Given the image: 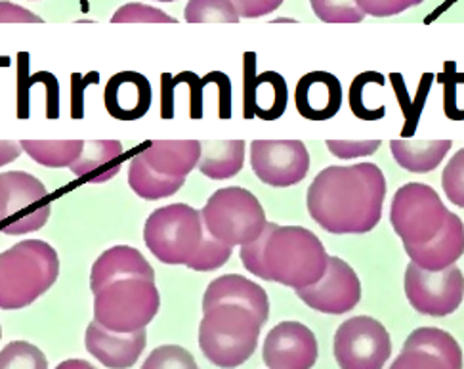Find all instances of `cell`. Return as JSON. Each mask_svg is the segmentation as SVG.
<instances>
[{
    "instance_id": "obj_1",
    "label": "cell",
    "mask_w": 464,
    "mask_h": 369,
    "mask_svg": "<svg viewBox=\"0 0 464 369\" xmlns=\"http://www.w3.org/2000/svg\"><path fill=\"white\" fill-rule=\"evenodd\" d=\"M384 172L374 163L327 167L308 188L310 217L329 234H367L381 222Z\"/></svg>"
},
{
    "instance_id": "obj_2",
    "label": "cell",
    "mask_w": 464,
    "mask_h": 369,
    "mask_svg": "<svg viewBox=\"0 0 464 369\" xmlns=\"http://www.w3.org/2000/svg\"><path fill=\"white\" fill-rule=\"evenodd\" d=\"M260 239V274L266 281L302 289L324 277L329 255L321 239L304 226L266 222Z\"/></svg>"
},
{
    "instance_id": "obj_3",
    "label": "cell",
    "mask_w": 464,
    "mask_h": 369,
    "mask_svg": "<svg viewBox=\"0 0 464 369\" xmlns=\"http://www.w3.org/2000/svg\"><path fill=\"white\" fill-rule=\"evenodd\" d=\"M60 276L56 249L25 239L0 253V310H20L43 296Z\"/></svg>"
},
{
    "instance_id": "obj_4",
    "label": "cell",
    "mask_w": 464,
    "mask_h": 369,
    "mask_svg": "<svg viewBox=\"0 0 464 369\" xmlns=\"http://www.w3.org/2000/svg\"><path fill=\"white\" fill-rule=\"evenodd\" d=\"M262 324L237 305H214L203 310L199 346L203 356L218 367H237L255 354Z\"/></svg>"
},
{
    "instance_id": "obj_5",
    "label": "cell",
    "mask_w": 464,
    "mask_h": 369,
    "mask_svg": "<svg viewBox=\"0 0 464 369\" xmlns=\"http://www.w3.org/2000/svg\"><path fill=\"white\" fill-rule=\"evenodd\" d=\"M159 306L160 296L155 279L148 277L115 279L94 293V320L119 333L148 327Z\"/></svg>"
},
{
    "instance_id": "obj_6",
    "label": "cell",
    "mask_w": 464,
    "mask_h": 369,
    "mask_svg": "<svg viewBox=\"0 0 464 369\" xmlns=\"http://www.w3.org/2000/svg\"><path fill=\"white\" fill-rule=\"evenodd\" d=\"M205 234L201 210L184 203L160 207L150 215L144 241L151 255L163 265H188Z\"/></svg>"
},
{
    "instance_id": "obj_7",
    "label": "cell",
    "mask_w": 464,
    "mask_h": 369,
    "mask_svg": "<svg viewBox=\"0 0 464 369\" xmlns=\"http://www.w3.org/2000/svg\"><path fill=\"white\" fill-rule=\"evenodd\" d=\"M207 232L231 245L255 241L266 228V210L253 191L222 188L214 191L201 210Z\"/></svg>"
},
{
    "instance_id": "obj_8",
    "label": "cell",
    "mask_w": 464,
    "mask_h": 369,
    "mask_svg": "<svg viewBox=\"0 0 464 369\" xmlns=\"http://www.w3.org/2000/svg\"><path fill=\"white\" fill-rule=\"evenodd\" d=\"M52 215L46 186L29 172L0 174V232L24 236L37 232Z\"/></svg>"
},
{
    "instance_id": "obj_9",
    "label": "cell",
    "mask_w": 464,
    "mask_h": 369,
    "mask_svg": "<svg viewBox=\"0 0 464 369\" xmlns=\"http://www.w3.org/2000/svg\"><path fill=\"white\" fill-rule=\"evenodd\" d=\"M448 213L450 209L440 199L434 188L409 182L392 199L390 222L403 245H420L440 232Z\"/></svg>"
},
{
    "instance_id": "obj_10",
    "label": "cell",
    "mask_w": 464,
    "mask_h": 369,
    "mask_svg": "<svg viewBox=\"0 0 464 369\" xmlns=\"http://www.w3.org/2000/svg\"><path fill=\"white\" fill-rule=\"evenodd\" d=\"M333 353L344 369H379L392 354L386 327L369 316H353L334 333Z\"/></svg>"
},
{
    "instance_id": "obj_11",
    "label": "cell",
    "mask_w": 464,
    "mask_h": 369,
    "mask_svg": "<svg viewBox=\"0 0 464 369\" xmlns=\"http://www.w3.org/2000/svg\"><path fill=\"white\" fill-rule=\"evenodd\" d=\"M405 295L417 312L443 318L462 305L464 274L455 265L432 272L411 260L405 270Z\"/></svg>"
},
{
    "instance_id": "obj_12",
    "label": "cell",
    "mask_w": 464,
    "mask_h": 369,
    "mask_svg": "<svg viewBox=\"0 0 464 369\" xmlns=\"http://www.w3.org/2000/svg\"><path fill=\"white\" fill-rule=\"evenodd\" d=\"M251 167L258 180L272 188H289L306 179L310 153L300 140H255Z\"/></svg>"
},
{
    "instance_id": "obj_13",
    "label": "cell",
    "mask_w": 464,
    "mask_h": 369,
    "mask_svg": "<svg viewBox=\"0 0 464 369\" xmlns=\"http://www.w3.org/2000/svg\"><path fill=\"white\" fill-rule=\"evenodd\" d=\"M296 295L312 310L338 316L360 305L362 284L358 274L353 272L346 260L329 257V265L324 277L314 286L296 289Z\"/></svg>"
},
{
    "instance_id": "obj_14",
    "label": "cell",
    "mask_w": 464,
    "mask_h": 369,
    "mask_svg": "<svg viewBox=\"0 0 464 369\" xmlns=\"http://www.w3.org/2000/svg\"><path fill=\"white\" fill-rule=\"evenodd\" d=\"M289 103V89L277 72L256 73V54L243 56V117L277 121Z\"/></svg>"
},
{
    "instance_id": "obj_15",
    "label": "cell",
    "mask_w": 464,
    "mask_h": 369,
    "mask_svg": "<svg viewBox=\"0 0 464 369\" xmlns=\"http://www.w3.org/2000/svg\"><path fill=\"white\" fill-rule=\"evenodd\" d=\"M262 353L272 369H308L317 360V339L304 324L281 322L267 333Z\"/></svg>"
},
{
    "instance_id": "obj_16",
    "label": "cell",
    "mask_w": 464,
    "mask_h": 369,
    "mask_svg": "<svg viewBox=\"0 0 464 369\" xmlns=\"http://www.w3.org/2000/svg\"><path fill=\"white\" fill-rule=\"evenodd\" d=\"M392 367H462V350L451 333L438 327H420L407 337L401 354Z\"/></svg>"
},
{
    "instance_id": "obj_17",
    "label": "cell",
    "mask_w": 464,
    "mask_h": 369,
    "mask_svg": "<svg viewBox=\"0 0 464 369\" xmlns=\"http://www.w3.org/2000/svg\"><path fill=\"white\" fill-rule=\"evenodd\" d=\"M86 350L105 367H132L148 345V331L119 333L103 327L96 320L86 327Z\"/></svg>"
},
{
    "instance_id": "obj_18",
    "label": "cell",
    "mask_w": 464,
    "mask_h": 369,
    "mask_svg": "<svg viewBox=\"0 0 464 369\" xmlns=\"http://www.w3.org/2000/svg\"><path fill=\"white\" fill-rule=\"evenodd\" d=\"M295 103L300 117L314 122L329 121L343 105V84L327 72L306 73L296 84Z\"/></svg>"
},
{
    "instance_id": "obj_19",
    "label": "cell",
    "mask_w": 464,
    "mask_h": 369,
    "mask_svg": "<svg viewBox=\"0 0 464 369\" xmlns=\"http://www.w3.org/2000/svg\"><path fill=\"white\" fill-rule=\"evenodd\" d=\"M403 248L409 258L424 270L438 272L448 268L464 255V222L450 210L440 232L430 241Z\"/></svg>"
},
{
    "instance_id": "obj_20",
    "label": "cell",
    "mask_w": 464,
    "mask_h": 369,
    "mask_svg": "<svg viewBox=\"0 0 464 369\" xmlns=\"http://www.w3.org/2000/svg\"><path fill=\"white\" fill-rule=\"evenodd\" d=\"M151 84L138 72H121L105 86V110L119 121H138L151 108Z\"/></svg>"
},
{
    "instance_id": "obj_21",
    "label": "cell",
    "mask_w": 464,
    "mask_h": 369,
    "mask_svg": "<svg viewBox=\"0 0 464 369\" xmlns=\"http://www.w3.org/2000/svg\"><path fill=\"white\" fill-rule=\"evenodd\" d=\"M222 303L251 310L262 325L270 318V298H267V293L255 281L239 274H226L208 284L203 296V310Z\"/></svg>"
},
{
    "instance_id": "obj_22",
    "label": "cell",
    "mask_w": 464,
    "mask_h": 369,
    "mask_svg": "<svg viewBox=\"0 0 464 369\" xmlns=\"http://www.w3.org/2000/svg\"><path fill=\"white\" fill-rule=\"evenodd\" d=\"M122 167V144L119 140H84L77 160L69 165L77 179L88 184H103L115 179Z\"/></svg>"
},
{
    "instance_id": "obj_23",
    "label": "cell",
    "mask_w": 464,
    "mask_h": 369,
    "mask_svg": "<svg viewBox=\"0 0 464 369\" xmlns=\"http://www.w3.org/2000/svg\"><path fill=\"white\" fill-rule=\"evenodd\" d=\"M140 155L157 172L186 179L193 169H198L201 142L199 140H151Z\"/></svg>"
},
{
    "instance_id": "obj_24",
    "label": "cell",
    "mask_w": 464,
    "mask_h": 369,
    "mask_svg": "<svg viewBox=\"0 0 464 369\" xmlns=\"http://www.w3.org/2000/svg\"><path fill=\"white\" fill-rule=\"evenodd\" d=\"M124 277L155 279V272L146 257L129 245H117L100 255L91 270V289L98 293L107 284Z\"/></svg>"
},
{
    "instance_id": "obj_25",
    "label": "cell",
    "mask_w": 464,
    "mask_h": 369,
    "mask_svg": "<svg viewBox=\"0 0 464 369\" xmlns=\"http://www.w3.org/2000/svg\"><path fill=\"white\" fill-rule=\"evenodd\" d=\"M245 163L243 140H203L198 169L207 179L227 180L241 172Z\"/></svg>"
},
{
    "instance_id": "obj_26",
    "label": "cell",
    "mask_w": 464,
    "mask_h": 369,
    "mask_svg": "<svg viewBox=\"0 0 464 369\" xmlns=\"http://www.w3.org/2000/svg\"><path fill=\"white\" fill-rule=\"evenodd\" d=\"M451 146V140H392L390 150L401 169L424 174L440 167Z\"/></svg>"
},
{
    "instance_id": "obj_27",
    "label": "cell",
    "mask_w": 464,
    "mask_h": 369,
    "mask_svg": "<svg viewBox=\"0 0 464 369\" xmlns=\"http://www.w3.org/2000/svg\"><path fill=\"white\" fill-rule=\"evenodd\" d=\"M184 182L186 179L169 177V174L157 172L144 161V157L140 153L132 157L129 167V184L136 196H140L141 199L155 201L170 198L184 186Z\"/></svg>"
},
{
    "instance_id": "obj_28",
    "label": "cell",
    "mask_w": 464,
    "mask_h": 369,
    "mask_svg": "<svg viewBox=\"0 0 464 369\" xmlns=\"http://www.w3.org/2000/svg\"><path fill=\"white\" fill-rule=\"evenodd\" d=\"M22 150L48 169H63L73 163L82 151L84 140H22Z\"/></svg>"
},
{
    "instance_id": "obj_29",
    "label": "cell",
    "mask_w": 464,
    "mask_h": 369,
    "mask_svg": "<svg viewBox=\"0 0 464 369\" xmlns=\"http://www.w3.org/2000/svg\"><path fill=\"white\" fill-rule=\"evenodd\" d=\"M184 17L188 24H237L239 14L231 0H189Z\"/></svg>"
},
{
    "instance_id": "obj_30",
    "label": "cell",
    "mask_w": 464,
    "mask_h": 369,
    "mask_svg": "<svg viewBox=\"0 0 464 369\" xmlns=\"http://www.w3.org/2000/svg\"><path fill=\"white\" fill-rule=\"evenodd\" d=\"M231 253H234V248H231V245L217 239L210 232H207V228H205V234H203L199 248H198V251H195V255L188 260L186 267L195 272L218 270L231 258Z\"/></svg>"
},
{
    "instance_id": "obj_31",
    "label": "cell",
    "mask_w": 464,
    "mask_h": 369,
    "mask_svg": "<svg viewBox=\"0 0 464 369\" xmlns=\"http://www.w3.org/2000/svg\"><path fill=\"white\" fill-rule=\"evenodd\" d=\"M314 14L327 24H360L365 12L355 0H310Z\"/></svg>"
},
{
    "instance_id": "obj_32",
    "label": "cell",
    "mask_w": 464,
    "mask_h": 369,
    "mask_svg": "<svg viewBox=\"0 0 464 369\" xmlns=\"http://www.w3.org/2000/svg\"><path fill=\"white\" fill-rule=\"evenodd\" d=\"M392 83H394V89H396V94H398V100L401 103L403 108V113H405V121L407 125L403 129V138L411 136L415 131H417V125H419V115L422 112V103H424V98H426V91L430 89L432 84V77L430 73H424L422 77V83H420V94H419V100H411V96H409V92L405 91V84H403V79L401 75L398 73H392Z\"/></svg>"
},
{
    "instance_id": "obj_33",
    "label": "cell",
    "mask_w": 464,
    "mask_h": 369,
    "mask_svg": "<svg viewBox=\"0 0 464 369\" xmlns=\"http://www.w3.org/2000/svg\"><path fill=\"white\" fill-rule=\"evenodd\" d=\"M369 83L384 86L386 79L377 72H365L355 77L350 86V110L362 121H381L386 115V108H367L363 100V91Z\"/></svg>"
},
{
    "instance_id": "obj_34",
    "label": "cell",
    "mask_w": 464,
    "mask_h": 369,
    "mask_svg": "<svg viewBox=\"0 0 464 369\" xmlns=\"http://www.w3.org/2000/svg\"><path fill=\"white\" fill-rule=\"evenodd\" d=\"M0 367H48L46 356L39 346L25 341H14L0 353Z\"/></svg>"
},
{
    "instance_id": "obj_35",
    "label": "cell",
    "mask_w": 464,
    "mask_h": 369,
    "mask_svg": "<svg viewBox=\"0 0 464 369\" xmlns=\"http://www.w3.org/2000/svg\"><path fill=\"white\" fill-rule=\"evenodd\" d=\"M441 186L448 199L464 209V148L459 150L451 161L445 165L441 174Z\"/></svg>"
},
{
    "instance_id": "obj_36",
    "label": "cell",
    "mask_w": 464,
    "mask_h": 369,
    "mask_svg": "<svg viewBox=\"0 0 464 369\" xmlns=\"http://www.w3.org/2000/svg\"><path fill=\"white\" fill-rule=\"evenodd\" d=\"M111 22L113 24H176L174 17H170L163 10L148 6V5H138V3L121 6L113 14Z\"/></svg>"
},
{
    "instance_id": "obj_37",
    "label": "cell",
    "mask_w": 464,
    "mask_h": 369,
    "mask_svg": "<svg viewBox=\"0 0 464 369\" xmlns=\"http://www.w3.org/2000/svg\"><path fill=\"white\" fill-rule=\"evenodd\" d=\"M144 367H198V362H195L186 348L165 345L153 350L150 358L144 362Z\"/></svg>"
},
{
    "instance_id": "obj_38",
    "label": "cell",
    "mask_w": 464,
    "mask_h": 369,
    "mask_svg": "<svg viewBox=\"0 0 464 369\" xmlns=\"http://www.w3.org/2000/svg\"><path fill=\"white\" fill-rule=\"evenodd\" d=\"M327 148L338 160L372 155L381 148V140H327Z\"/></svg>"
},
{
    "instance_id": "obj_39",
    "label": "cell",
    "mask_w": 464,
    "mask_h": 369,
    "mask_svg": "<svg viewBox=\"0 0 464 369\" xmlns=\"http://www.w3.org/2000/svg\"><path fill=\"white\" fill-rule=\"evenodd\" d=\"M355 3L360 5L365 15L369 14L372 17H390L413 6H419L424 0H355Z\"/></svg>"
},
{
    "instance_id": "obj_40",
    "label": "cell",
    "mask_w": 464,
    "mask_h": 369,
    "mask_svg": "<svg viewBox=\"0 0 464 369\" xmlns=\"http://www.w3.org/2000/svg\"><path fill=\"white\" fill-rule=\"evenodd\" d=\"M455 79H451L450 69L445 65V73L440 75V81L445 84V92H443V112L450 119H464V112L457 110V84L464 83V73H457L453 75Z\"/></svg>"
},
{
    "instance_id": "obj_41",
    "label": "cell",
    "mask_w": 464,
    "mask_h": 369,
    "mask_svg": "<svg viewBox=\"0 0 464 369\" xmlns=\"http://www.w3.org/2000/svg\"><path fill=\"white\" fill-rule=\"evenodd\" d=\"M174 83L180 84L186 83L189 86V117L191 119H201L203 117V89H205V81L201 77H198L191 72H184L178 77H174Z\"/></svg>"
},
{
    "instance_id": "obj_42",
    "label": "cell",
    "mask_w": 464,
    "mask_h": 369,
    "mask_svg": "<svg viewBox=\"0 0 464 369\" xmlns=\"http://www.w3.org/2000/svg\"><path fill=\"white\" fill-rule=\"evenodd\" d=\"M71 117L73 119H82L84 112H82V105H84V89L88 84H96L100 81V73L92 72L88 73L86 79H82L81 75L73 73L71 75Z\"/></svg>"
},
{
    "instance_id": "obj_43",
    "label": "cell",
    "mask_w": 464,
    "mask_h": 369,
    "mask_svg": "<svg viewBox=\"0 0 464 369\" xmlns=\"http://www.w3.org/2000/svg\"><path fill=\"white\" fill-rule=\"evenodd\" d=\"M231 5L236 6L239 17L255 20V17L276 12L283 5V0H231Z\"/></svg>"
},
{
    "instance_id": "obj_44",
    "label": "cell",
    "mask_w": 464,
    "mask_h": 369,
    "mask_svg": "<svg viewBox=\"0 0 464 369\" xmlns=\"http://www.w3.org/2000/svg\"><path fill=\"white\" fill-rule=\"evenodd\" d=\"M0 24H43V17L8 0H0Z\"/></svg>"
},
{
    "instance_id": "obj_45",
    "label": "cell",
    "mask_w": 464,
    "mask_h": 369,
    "mask_svg": "<svg viewBox=\"0 0 464 369\" xmlns=\"http://www.w3.org/2000/svg\"><path fill=\"white\" fill-rule=\"evenodd\" d=\"M205 84L217 83L220 89V119L231 117V83L229 77L222 72H210L207 77H203Z\"/></svg>"
},
{
    "instance_id": "obj_46",
    "label": "cell",
    "mask_w": 464,
    "mask_h": 369,
    "mask_svg": "<svg viewBox=\"0 0 464 369\" xmlns=\"http://www.w3.org/2000/svg\"><path fill=\"white\" fill-rule=\"evenodd\" d=\"M174 89L176 83L174 77L169 73L160 75V117L172 119L174 117Z\"/></svg>"
},
{
    "instance_id": "obj_47",
    "label": "cell",
    "mask_w": 464,
    "mask_h": 369,
    "mask_svg": "<svg viewBox=\"0 0 464 369\" xmlns=\"http://www.w3.org/2000/svg\"><path fill=\"white\" fill-rule=\"evenodd\" d=\"M22 155V144L14 142V140H0V167L10 165Z\"/></svg>"
},
{
    "instance_id": "obj_48",
    "label": "cell",
    "mask_w": 464,
    "mask_h": 369,
    "mask_svg": "<svg viewBox=\"0 0 464 369\" xmlns=\"http://www.w3.org/2000/svg\"><path fill=\"white\" fill-rule=\"evenodd\" d=\"M58 367L60 369H67V367H84V369H88V367H92V365L88 364L86 360H67V362H62Z\"/></svg>"
},
{
    "instance_id": "obj_49",
    "label": "cell",
    "mask_w": 464,
    "mask_h": 369,
    "mask_svg": "<svg viewBox=\"0 0 464 369\" xmlns=\"http://www.w3.org/2000/svg\"><path fill=\"white\" fill-rule=\"evenodd\" d=\"M157 3H174V0H157Z\"/></svg>"
},
{
    "instance_id": "obj_50",
    "label": "cell",
    "mask_w": 464,
    "mask_h": 369,
    "mask_svg": "<svg viewBox=\"0 0 464 369\" xmlns=\"http://www.w3.org/2000/svg\"><path fill=\"white\" fill-rule=\"evenodd\" d=\"M0 337H3V327H0Z\"/></svg>"
}]
</instances>
